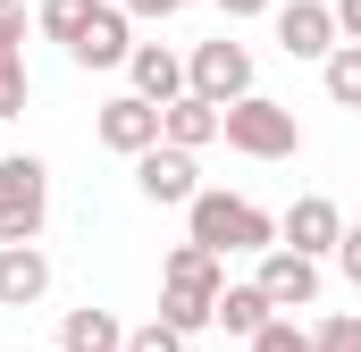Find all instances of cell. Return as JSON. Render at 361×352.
I'll return each mask as SVG.
<instances>
[{
  "mask_svg": "<svg viewBox=\"0 0 361 352\" xmlns=\"http://www.w3.org/2000/svg\"><path fill=\"white\" fill-rule=\"evenodd\" d=\"M319 84L336 109H361V42H336L328 59H319Z\"/></svg>",
  "mask_w": 361,
  "mask_h": 352,
  "instance_id": "17",
  "label": "cell"
},
{
  "mask_svg": "<svg viewBox=\"0 0 361 352\" xmlns=\"http://www.w3.org/2000/svg\"><path fill=\"white\" fill-rule=\"evenodd\" d=\"M336 34H345V42H361V0H336Z\"/></svg>",
  "mask_w": 361,
  "mask_h": 352,
  "instance_id": "27",
  "label": "cell"
},
{
  "mask_svg": "<svg viewBox=\"0 0 361 352\" xmlns=\"http://www.w3.org/2000/svg\"><path fill=\"white\" fill-rule=\"evenodd\" d=\"M185 344H193V336H185V327H169L160 310H152L143 327H126V352H185Z\"/></svg>",
  "mask_w": 361,
  "mask_h": 352,
  "instance_id": "22",
  "label": "cell"
},
{
  "mask_svg": "<svg viewBox=\"0 0 361 352\" xmlns=\"http://www.w3.org/2000/svg\"><path fill=\"white\" fill-rule=\"evenodd\" d=\"M311 352H361V310H328L311 327Z\"/></svg>",
  "mask_w": 361,
  "mask_h": 352,
  "instance_id": "21",
  "label": "cell"
},
{
  "mask_svg": "<svg viewBox=\"0 0 361 352\" xmlns=\"http://www.w3.org/2000/svg\"><path fill=\"white\" fill-rule=\"evenodd\" d=\"M185 227H193V244H210L219 260H227V252H269L277 244V218L261 201H244V193H193V201H185Z\"/></svg>",
  "mask_w": 361,
  "mask_h": 352,
  "instance_id": "1",
  "label": "cell"
},
{
  "mask_svg": "<svg viewBox=\"0 0 361 352\" xmlns=\"http://www.w3.org/2000/svg\"><path fill=\"white\" fill-rule=\"evenodd\" d=\"M219 8H227V17H269L277 0H219Z\"/></svg>",
  "mask_w": 361,
  "mask_h": 352,
  "instance_id": "28",
  "label": "cell"
},
{
  "mask_svg": "<svg viewBox=\"0 0 361 352\" xmlns=\"http://www.w3.org/2000/svg\"><path fill=\"white\" fill-rule=\"evenodd\" d=\"M261 294H269L277 310H311L319 302V260L294 252V244H269L261 252Z\"/></svg>",
  "mask_w": 361,
  "mask_h": 352,
  "instance_id": "8",
  "label": "cell"
},
{
  "mask_svg": "<svg viewBox=\"0 0 361 352\" xmlns=\"http://www.w3.org/2000/svg\"><path fill=\"white\" fill-rule=\"evenodd\" d=\"M42 218H51V168L34 151H8L0 160V244H42Z\"/></svg>",
  "mask_w": 361,
  "mask_h": 352,
  "instance_id": "3",
  "label": "cell"
},
{
  "mask_svg": "<svg viewBox=\"0 0 361 352\" xmlns=\"http://www.w3.org/2000/svg\"><path fill=\"white\" fill-rule=\"evenodd\" d=\"M219 134H227L244 160H294V151H302V118H294L286 101H269V92L227 101V109H219Z\"/></svg>",
  "mask_w": 361,
  "mask_h": 352,
  "instance_id": "2",
  "label": "cell"
},
{
  "mask_svg": "<svg viewBox=\"0 0 361 352\" xmlns=\"http://www.w3.org/2000/svg\"><path fill=\"white\" fill-rule=\"evenodd\" d=\"M126 51H135V17H126V0H118V8L101 0V8L85 17V34L68 42L76 68H126Z\"/></svg>",
  "mask_w": 361,
  "mask_h": 352,
  "instance_id": "9",
  "label": "cell"
},
{
  "mask_svg": "<svg viewBox=\"0 0 361 352\" xmlns=\"http://www.w3.org/2000/svg\"><path fill=\"white\" fill-rule=\"evenodd\" d=\"M328 260L345 268V285L361 294V227H345V235H336V252H328Z\"/></svg>",
  "mask_w": 361,
  "mask_h": 352,
  "instance_id": "24",
  "label": "cell"
},
{
  "mask_svg": "<svg viewBox=\"0 0 361 352\" xmlns=\"http://www.w3.org/2000/svg\"><path fill=\"white\" fill-rule=\"evenodd\" d=\"M42 294H51L42 244H0V310H34Z\"/></svg>",
  "mask_w": 361,
  "mask_h": 352,
  "instance_id": "11",
  "label": "cell"
},
{
  "mask_svg": "<svg viewBox=\"0 0 361 352\" xmlns=\"http://www.w3.org/2000/svg\"><path fill=\"white\" fill-rule=\"evenodd\" d=\"M345 34H336V0H286L277 8V51L286 59H328Z\"/></svg>",
  "mask_w": 361,
  "mask_h": 352,
  "instance_id": "7",
  "label": "cell"
},
{
  "mask_svg": "<svg viewBox=\"0 0 361 352\" xmlns=\"http://www.w3.org/2000/svg\"><path fill=\"white\" fill-rule=\"evenodd\" d=\"M25 34V0H0V42H17Z\"/></svg>",
  "mask_w": 361,
  "mask_h": 352,
  "instance_id": "25",
  "label": "cell"
},
{
  "mask_svg": "<svg viewBox=\"0 0 361 352\" xmlns=\"http://www.w3.org/2000/svg\"><path fill=\"white\" fill-rule=\"evenodd\" d=\"M252 352H311V336H302V327H294V319H286V310H277L269 327H261V336H252Z\"/></svg>",
  "mask_w": 361,
  "mask_h": 352,
  "instance_id": "23",
  "label": "cell"
},
{
  "mask_svg": "<svg viewBox=\"0 0 361 352\" xmlns=\"http://www.w3.org/2000/svg\"><path fill=\"white\" fill-rule=\"evenodd\" d=\"M160 319L185 327V336H202V327L219 319V285H177V277H160Z\"/></svg>",
  "mask_w": 361,
  "mask_h": 352,
  "instance_id": "16",
  "label": "cell"
},
{
  "mask_svg": "<svg viewBox=\"0 0 361 352\" xmlns=\"http://www.w3.org/2000/svg\"><path fill=\"white\" fill-rule=\"evenodd\" d=\"M160 143H185V151L219 143V101H202V92H177V101L160 109Z\"/></svg>",
  "mask_w": 361,
  "mask_h": 352,
  "instance_id": "13",
  "label": "cell"
},
{
  "mask_svg": "<svg viewBox=\"0 0 361 352\" xmlns=\"http://www.w3.org/2000/svg\"><path fill=\"white\" fill-rule=\"evenodd\" d=\"M336 235H345V210H336L328 193H302V201L277 218V244H294V252H311V260H328Z\"/></svg>",
  "mask_w": 361,
  "mask_h": 352,
  "instance_id": "10",
  "label": "cell"
},
{
  "mask_svg": "<svg viewBox=\"0 0 361 352\" xmlns=\"http://www.w3.org/2000/svg\"><path fill=\"white\" fill-rule=\"evenodd\" d=\"M160 277H177V285H227L219 252H210V244H193V235H185L177 252H169V268H160Z\"/></svg>",
  "mask_w": 361,
  "mask_h": 352,
  "instance_id": "18",
  "label": "cell"
},
{
  "mask_svg": "<svg viewBox=\"0 0 361 352\" xmlns=\"http://www.w3.org/2000/svg\"><path fill=\"white\" fill-rule=\"evenodd\" d=\"M25 92H34L25 51H17V42H0V118H17V109H25Z\"/></svg>",
  "mask_w": 361,
  "mask_h": 352,
  "instance_id": "20",
  "label": "cell"
},
{
  "mask_svg": "<svg viewBox=\"0 0 361 352\" xmlns=\"http://www.w3.org/2000/svg\"><path fill=\"white\" fill-rule=\"evenodd\" d=\"M59 352H126V327H118V310H101V302L68 310V319H59Z\"/></svg>",
  "mask_w": 361,
  "mask_h": 352,
  "instance_id": "14",
  "label": "cell"
},
{
  "mask_svg": "<svg viewBox=\"0 0 361 352\" xmlns=\"http://www.w3.org/2000/svg\"><path fill=\"white\" fill-rule=\"evenodd\" d=\"M135 184H143V201L185 210V201L202 193V168H193V151H185V143H152V151H135Z\"/></svg>",
  "mask_w": 361,
  "mask_h": 352,
  "instance_id": "5",
  "label": "cell"
},
{
  "mask_svg": "<svg viewBox=\"0 0 361 352\" xmlns=\"http://www.w3.org/2000/svg\"><path fill=\"white\" fill-rule=\"evenodd\" d=\"M92 8H101V0H42V8H34V25H42L51 42H76V34H85V17H92Z\"/></svg>",
  "mask_w": 361,
  "mask_h": 352,
  "instance_id": "19",
  "label": "cell"
},
{
  "mask_svg": "<svg viewBox=\"0 0 361 352\" xmlns=\"http://www.w3.org/2000/svg\"><path fill=\"white\" fill-rule=\"evenodd\" d=\"M177 8H193V0H126V17H177Z\"/></svg>",
  "mask_w": 361,
  "mask_h": 352,
  "instance_id": "26",
  "label": "cell"
},
{
  "mask_svg": "<svg viewBox=\"0 0 361 352\" xmlns=\"http://www.w3.org/2000/svg\"><path fill=\"white\" fill-rule=\"evenodd\" d=\"M269 319H277V302L261 294V277H252V285H219V319H210V327H227V336H244V344H252Z\"/></svg>",
  "mask_w": 361,
  "mask_h": 352,
  "instance_id": "15",
  "label": "cell"
},
{
  "mask_svg": "<svg viewBox=\"0 0 361 352\" xmlns=\"http://www.w3.org/2000/svg\"><path fill=\"white\" fill-rule=\"evenodd\" d=\"M185 92H202V101H219V109L244 101V92H252V51L227 42V34H219V42H193V51H185Z\"/></svg>",
  "mask_w": 361,
  "mask_h": 352,
  "instance_id": "4",
  "label": "cell"
},
{
  "mask_svg": "<svg viewBox=\"0 0 361 352\" xmlns=\"http://www.w3.org/2000/svg\"><path fill=\"white\" fill-rule=\"evenodd\" d=\"M92 134H101V151L135 160V151H152V143H160V101H143V92H118V101H101Z\"/></svg>",
  "mask_w": 361,
  "mask_h": 352,
  "instance_id": "6",
  "label": "cell"
},
{
  "mask_svg": "<svg viewBox=\"0 0 361 352\" xmlns=\"http://www.w3.org/2000/svg\"><path fill=\"white\" fill-rule=\"evenodd\" d=\"M126 76H135L143 101H160V109H169V101L185 92V59L169 51V42H135V51H126Z\"/></svg>",
  "mask_w": 361,
  "mask_h": 352,
  "instance_id": "12",
  "label": "cell"
}]
</instances>
